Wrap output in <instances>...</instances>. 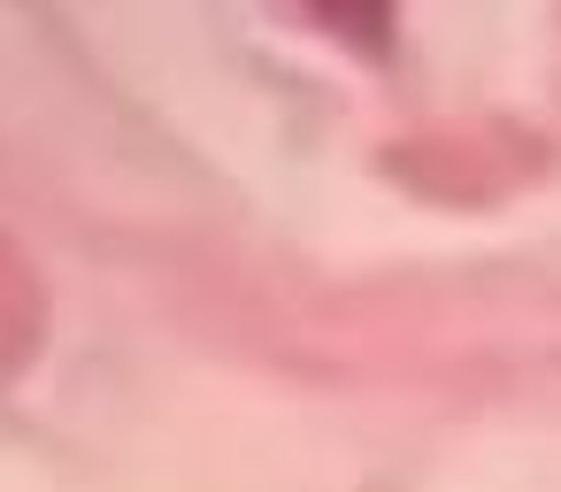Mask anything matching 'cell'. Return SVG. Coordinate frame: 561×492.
I'll use <instances>...</instances> for the list:
<instances>
[{
  "mask_svg": "<svg viewBox=\"0 0 561 492\" xmlns=\"http://www.w3.org/2000/svg\"><path fill=\"white\" fill-rule=\"evenodd\" d=\"M47 339V293L24 262V247L0 231V377H16Z\"/></svg>",
  "mask_w": 561,
  "mask_h": 492,
  "instance_id": "1",
  "label": "cell"
},
{
  "mask_svg": "<svg viewBox=\"0 0 561 492\" xmlns=\"http://www.w3.org/2000/svg\"><path fill=\"white\" fill-rule=\"evenodd\" d=\"M293 9L346 55L362 62H385L392 55V24H400V0H293Z\"/></svg>",
  "mask_w": 561,
  "mask_h": 492,
  "instance_id": "2",
  "label": "cell"
}]
</instances>
